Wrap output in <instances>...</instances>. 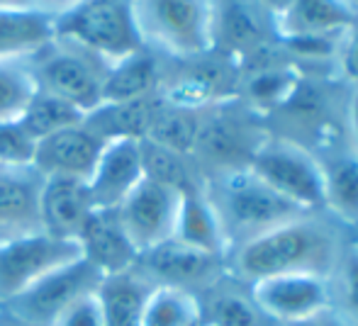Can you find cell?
Listing matches in <instances>:
<instances>
[{
    "label": "cell",
    "mask_w": 358,
    "mask_h": 326,
    "mask_svg": "<svg viewBox=\"0 0 358 326\" xmlns=\"http://www.w3.org/2000/svg\"><path fill=\"white\" fill-rule=\"evenodd\" d=\"M198 127H200V112L173 108V105H166L164 100H161V105L156 108L154 119H151L144 139L156 144V147H164V149H171V151L185 154V156H193L195 139H198Z\"/></svg>",
    "instance_id": "cell-23"
},
{
    "label": "cell",
    "mask_w": 358,
    "mask_h": 326,
    "mask_svg": "<svg viewBox=\"0 0 358 326\" xmlns=\"http://www.w3.org/2000/svg\"><path fill=\"white\" fill-rule=\"evenodd\" d=\"M200 312L205 326H259L264 314L256 309L254 299L236 290L222 288V280L200 295Z\"/></svg>",
    "instance_id": "cell-27"
},
{
    "label": "cell",
    "mask_w": 358,
    "mask_h": 326,
    "mask_svg": "<svg viewBox=\"0 0 358 326\" xmlns=\"http://www.w3.org/2000/svg\"><path fill=\"white\" fill-rule=\"evenodd\" d=\"M154 285L137 270L108 275L98 285V299L105 326H142L144 304Z\"/></svg>",
    "instance_id": "cell-20"
},
{
    "label": "cell",
    "mask_w": 358,
    "mask_h": 326,
    "mask_svg": "<svg viewBox=\"0 0 358 326\" xmlns=\"http://www.w3.org/2000/svg\"><path fill=\"white\" fill-rule=\"evenodd\" d=\"M134 270L149 280L154 288L166 285V288L188 290L198 297L215 283H220L227 273L224 258L190 249L176 239L139 253Z\"/></svg>",
    "instance_id": "cell-11"
},
{
    "label": "cell",
    "mask_w": 358,
    "mask_h": 326,
    "mask_svg": "<svg viewBox=\"0 0 358 326\" xmlns=\"http://www.w3.org/2000/svg\"><path fill=\"white\" fill-rule=\"evenodd\" d=\"M83 117L85 114L80 112V110H76L73 105L37 90L32 103L27 105V110H24L22 117H20V127H22L34 142H39V139L49 137V134L59 132V129H66V127H71V124L83 122Z\"/></svg>",
    "instance_id": "cell-28"
},
{
    "label": "cell",
    "mask_w": 358,
    "mask_h": 326,
    "mask_svg": "<svg viewBox=\"0 0 358 326\" xmlns=\"http://www.w3.org/2000/svg\"><path fill=\"white\" fill-rule=\"evenodd\" d=\"M76 242L80 246V255L100 270L103 278L132 270L137 263L139 251L127 239L115 209H95Z\"/></svg>",
    "instance_id": "cell-15"
},
{
    "label": "cell",
    "mask_w": 358,
    "mask_h": 326,
    "mask_svg": "<svg viewBox=\"0 0 358 326\" xmlns=\"http://www.w3.org/2000/svg\"><path fill=\"white\" fill-rule=\"evenodd\" d=\"M349 122H351V134H354V142H356V154H358V88L351 95V103H349Z\"/></svg>",
    "instance_id": "cell-38"
},
{
    "label": "cell",
    "mask_w": 358,
    "mask_h": 326,
    "mask_svg": "<svg viewBox=\"0 0 358 326\" xmlns=\"http://www.w3.org/2000/svg\"><path fill=\"white\" fill-rule=\"evenodd\" d=\"M346 3H349L351 8H356V10H358V0H346Z\"/></svg>",
    "instance_id": "cell-40"
},
{
    "label": "cell",
    "mask_w": 358,
    "mask_h": 326,
    "mask_svg": "<svg viewBox=\"0 0 358 326\" xmlns=\"http://www.w3.org/2000/svg\"><path fill=\"white\" fill-rule=\"evenodd\" d=\"M164 78V59L149 49H139L132 57L113 64L105 76L103 103H127L159 95Z\"/></svg>",
    "instance_id": "cell-19"
},
{
    "label": "cell",
    "mask_w": 358,
    "mask_h": 326,
    "mask_svg": "<svg viewBox=\"0 0 358 326\" xmlns=\"http://www.w3.org/2000/svg\"><path fill=\"white\" fill-rule=\"evenodd\" d=\"M57 34L54 20L42 13H0V59L32 57Z\"/></svg>",
    "instance_id": "cell-22"
},
{
    "label": "cell",
    "mask_w": 358,
    "mask_h": 326,
    "mask_svg": "<svg viewBox=\"0 0 358 326\" xmlns=\"http://www.w3.org/2000/svg\"><path fill=\"white\" fill-rule=\"evenodd\" d=\"M200 326H205V324H200Z\"/></svg>",
    "instance_id": "cell-42"
},
{
    "label": "cell",
    "mask_w": 358,
    "mask_h": 326,
    "mask_svg": "<svg viewBox=\"0 0 358 326\" xmlns=\"http://www.w3.org/2000/svg\"><path fill=\"white\" fill-rule=\"evenodd\" d=\"M142 180V139H113L105 144L88 178L93 207L117 209Z\"/></svg>",
    "instance_id": "cell-13"
},
{
    "label": "cell",
    "mask_w": 358,
    "mask_h": 326,
    "mask_svg": "<svg viewBox=\"0 0 358 326\" xmlns=\"http://www.w3.org/2000/svg\"><path fill=\"white\" fill-rule=\"evenodd\" d=\"M324 170V205L339 219L358 224V154H344L322 163Z\"/></svg>",
    "instance_id": "cell-25"
},
{
    "label": "cell",
    "mask_w": 358,
    "mask_h": 326,
    "mask_svg": "<svg viewBox=\"0 0 358 326\" xmlns=\"http://www.w3.org/2000/svg\"><path fill=\"white\" fill-rule=\"evenodd\" d=\"M85 0H34V8H37V13L47 15L49 20H62L66 17L69 13H73L76 8H80Z\"/></svg>",
    "instance_id": "cell-35"
},
{
    "label": "cell",
    "mask_w": 358,
    "mask_h": 326,
    "mask_svg": "<svg viewBox=\"0 0 358 326\" xmlns=\"http://www.w3.org/2000/svg\"><path fill=\"white\" fill-rule=\"evenodd\" d=\"M200 299L188 290L156 285L146 297L142 326H200Z\"/></svg>",
    "instance_id": "cell-26"
},
{
    "label": "cell",
    "mask_w": 358,
    "mask_h": 326,
    "mask_svg": "<svg viewBox=\"0 0 358 326\" xmlns=\"http://www.w3.org/2000/svg\"><path fill=\"white\" fill-rule=\"evenodd\" d=\"M173 239L190 246V249L203 251V253L220 255V258H224L227 251H229L222 222L208 195L203 193V185L183 193Z\"/></svg>",
    "instance_id": "cell-18"
},
{
    "label": "cell",
    "mask_w": 358,
    "mask_h": 326,
    "mask_svg": "<svg viewBox=\"0 0 358 326\" xmlns=\"http://www.w3.org/2000/svg\"><path fill=\"white\" fill-rule=\"evenodd\" d=\"M261 5H266V8L271 10V15H275V13H280V10L285 8L290 0H259Z\"/></svg>",
    "instance_id": "cell-39"
},
{
    "label": "cell",
    "mask_w": 358,
    "mask_h": 326,
    "mask_svg": "<svg viewBox=\"0 0 358 326\" xmlns=\"http://www.w3.org/2000/svg\"><path fill=\"white\" fill-rule=\"evenodd\" d=\"M34 78L42 93H49L73 105L83 114L93 112L103 103V85L110 64L85 52L66 39H54L37 54H32Z\"/></svg>",
    "instance_id": "cell-4"
},
{
    "label": "cell",
    "mask_w": 358,
    "mask_h": 326,
    "mask_svg": "<svg viewBox=\"0 0 358 326\" xmlns=\"http://www.w3.org/2000/svg\"><path fill=\"white\" fill-rule=\"evenodd\" d=\"M142 47L161 59L193 61L217 47L220 0H127Z\"/></svg>",
    "instance_id": "cell-2"
},
{
    "label": "cell",
    "mask_w": 358,
    "mask_h": 326,
    "mask_svg": "<svg viewBox=\"0 0 358 326\" xmlns=\"http://www.w3.org/2000/svg\"><path fill=\"white\" fill-rule=\"evenodd\" d=\"M249 288L256 309L280 326L315 317V314L331 309L334 304V288L329 283V275H271V278L251 283Z\"/></svg>",
    "instance_id": "cell-10"
},
{
    "label": "cell",
    "mask_w": 358,
    "mask_h": 326,
    "mask_svg": "<svg viewBox=\"0 0 358 326\" xmlns=\"http://www.w3.org/2000/svg\"><path fill=\"white\" fill-rule=\"evenodd\" d=\"M203 193L220 217L229 249L307 214L271 190L246 165L217 170L203 183Z\"/></svg>",
    "instance_id": "cell-3"
},
{
    "label": "cell",
    "mask_w": 358,
    "mask_h": 326,
    "mask_svg": "<svg viewBox=\"0 0 358 326\" xmlns=\"http://www.w3.org/2000/svg\"><path fill=\"white\" fill-rule=\"evenodd\" d=\"M339 57H341V71H344V76L351 83H356L358 88V20L346 29Z\"/></svg>",
    "instance_id": "cell-34"
},
{
    "label": "cell",
    "mask_w": 358,
    "mask_h": 326,
    "mask_svg": "<svg viewBox=\"0 0 358 326\" xmlns=\"http://www.w3.org/2000/svg\"><path fill=\"white\" fill-rule=\"evenodd\" d=\"M246 168L302 212L324 207V170L305 147L287 139H264Z\"/></svg>",
    "instance_id": "cell-6"
},
{
    "label": "cell",
    "mask_w": 358,
    "mask_h": 326,
    "mask_svg": "<svg viewBox=\"0 0 358 326\" xmlns=\"http://www.w3.org/2000/svg\"><path fill=\"white\" fill-rule=\"evenodd\" d=\"M183 190L144 178L115 209L124 234L139 253L173 239Z\"/></svg>",
    "instance_id": "cell-9"
},
{
    "label": "cell",
    "mask_w": 358,
    "mask_h": 326,
    "mask_svg": "<svg viewBox=\"0 0 358 326\" xmlns=\"http://www.w3.org/2000/svg\"><path fill=\"white\" fill-rule=\"evenodd\" d=\"M37 90L32 57L0 59V124L20 122Z\"/></svg>",
    "instance_id": "cell-24"
},
{
    "label": "cell",
    "mask_w": 358,
    "mask_h": 326,
    "mask_svg": "<svg viewBox=\"0 0 358 326\" xmlns=\"http://www.w3.org/2000/svg\"><path fill=\"white\" fill-rule=\"evenodd\" d=\"M0 326H8V324H3V322H0Z\"/></svg>",
    "instance_id": "cell-41"
},
{
    "label": "cell",
    "mask_w": 358,
    "mask_h": 326,
    "mask_svg": "<svg viewBox=\"0 0 358 326\" xmlns=\"http://www.w3.org/2000/svg\"><path fill=\"white\" fill-rule=\"evenodd\" d=\"M275 32L283 39L344 34L358 20V10L346 0H290L273 15Z\"/></svg>",
    "instance_id": "cell-17"
},
{
    "label": "cell",
    "mask_w": 358,
    "mask_h": 326,
    "mask_svg": "<svg viewBox=\"0 0 358 326\" xmlns=\"http://www.w3.org/2000/svg\"><path fill=\"white\" fill-rule=\"evenodd\" d=\"M339 299L341 317L349 326H358V251L339 260Z\"/></svg>",
    "instance_id": "cell-32"
},
{
    "label": "cell",
    "mask_w": 358,
    "mask_h": 326,
    "mask_svg": "<svg viewBox=\"0 0 358 326\" xmlns=\"http://www.w3.org/2000/svg\"><path fill=\"white\" fill-rule=\"evenodd\" d=\"M52 326H105L98 290L90 295H83V297H78L76 302L69 304V307L54 319Z\"/></svg>",
    "instance_id": "cell-33"
},
{
    "label": "cell",
    "mask_w": 358,
    "mask_h": 326,
    "mask_svg": "<svg viewBox=\"0 0 358 326\" xmlns=\"http://www.w3.org/2000/svg\"><path fill=\"white\" fill-rule=\"evenodd\" d=\"M42 183L34 165H0V244L44 232L39 217Z\"/></svg>",
    "instance_id": "cell-14"
},
{
    "label": "cell",
    "mask_w": 358,
    "mask_h": 326,
    "mask_svg": "<svg viewBox=\"0 0 358 326\" xmlns=\"http://www.w3.org/2000/svg\"><path fill=\"white\" fill-rule=\"evenodd\" d=\"M161 98L127 100V103H100L93 112L83 117V122L98 134L103 142L113 139H144Z\"/></svg>",
    "instance_id": "cell-21"
},
{
    "label": "cell",
    "mask_w": 358,
    "mask_h": 326,
    "mask_svg": "<svg viewBox=\"0 0 358 326\" xmlns=\"http://www.w3.org/2000/svg\"><path fill=\"white\" fill-rule=\"evenodd\" d=\"M93 212V198L85 180L44 178L39 195V217L47 234L76 242Z\"/></svg>",
    "instance_id": "cell-16"
},
{
    "label": "cell",
    "mask_w": 358,
    "mask_h": 326,
    "mask_svg": "<svg viewBox=\"0 0 358 326\" xmlns=\"http://www.w3.org/2000/svg\"><path fill=\"white\" fill-rule=\"evenodd\" d=\"M336 237L305 214L285 224L268 229L244 244L227 251L224 270L241 283L271 278L285 273H317L331 275L339 265Z\"/></svg>",
    "instance_id": "cell-1"
},
{
    "label": "cell",
    "mask_w": 358,
    "mask_h": 326,
    "mask_svg": "<svg viewBox=\"0 0 358 326\" xmlns=\"http://www.w3.org/2000/svg\"><path fill=\"white\" fill-rule=\"evenodd\" d=\"M34 144L20 122L0 124V165H32Z\"/></svg>",
    "instance_id": "cell-31"
},
{
    "label": "cell",
    "mask_w": 358,
    "mask_h": 326,
    "mask_svg": "<svg viewBox=\"0 0 358 326\" xmlns=\"http://www.w3.org/2000/svg\"><path fill=\"white\" fill-rule=\"evenodd\" d=\"M100 283L103 273L80 255L44 275L10 302L0 304V322L8 326H52L69 304L83 295L95 292Z\"/></svg>",
    "instance_id": "cell-7"
},
{
    "label": "cell",
    "mask_w": 358,
    "mask_h": 326,
    "mask_svg": "<svg viewBox=\"0 0 358 326\" xmlns=\"http://www.w3.org/2000/svg\"><path fill=\"white\" fill-rule=\"evenodd\" d=\"M283 326H349L344 322L341 314H336L334 309H327V312H320L315 317H307L300 319V322H292V324H283Z\"/></svg>",
    "instance_id": "cell-36"
},
{
    "label": "cell",
    "mask_w": 358,
    "mask_h": 326,
    "mask_svg": "<svg viewBox=\"0 0 358 326\" xmlns=\"http://www.w3.org/2000/svg\"><path fill=\"white\" fill-rule=\"evenodd\" d=\"M54 27L59 39L78 44L110 66L144 49L127 0H85Z\"/></svg>",
    "instance_id": "cell-5"
},
{
    "label": "cell",
    "mask_w": 358,
    "mask_h": 326,
    "mask_svg": "<svg viewBox=\"0 0 358 326\" xmlns=\"http://www.w3.org/2000/svg\"><path fill=\"white\" fill-rule=\"evenodd\" d=\"M142 163H144V178L159 180V183L178 188L183 193L203 185L195 178L193 156L156 147V144L146 142V139H142Z\"/></svg>",
    "instance_id": "cell-30"
},
{
    "label": "cell",
    "mask_w": 358,
    "mask_h": 326,
    "mask_svg": "<svg viewBox=\"0 0 358 326\" xmlns=\"http://www.w3.org/2000/svg\"><path fill=\"white\" fill-rule=\"evenodd\" d=\"M105 144L88 124L78 122L39 139L32 165L42 178H78L88 183Z\"/></svg>",
    "instance_id": "cell-12"
},
{
    "label": "cell",
    "mask_w": 358,
    "mask_h": 326,
    "mask_svg": "<svg viewBox=\"0 0 358 326\" xmlns=\"http://www.w3.org/2000/svg\"><path fill=\"white\" fill-rule=\"evenodd\" d=\"M37 13L34 0H0V13Z\"/></svg>",
    "instance_id": "cell-37"
},
{
    "label": "cell",
    "mask_w": 358,
    "mask_h": 326,
    "mask_svg": "<svg viewBox=\"0 0 358 326\" xmlns=\"http://www.w3.org/2000/svg\"><path fill=\"white\" fill-rule=\"evenodd\" d=\"M300 90V71L292 66H268L246 78L244 95L249 105L261 110L283 108Z\"/></svg>",
    "instance_id": "cell-29"
},
{
    "label": "cell",
    "mask_w": 358,
    "mask_h": 326,
    "mask_svg": "<svg viewBox=\"0 0 358 326\" xmlns=\"http://www.w3.org/2000/svg\"><path fill=\"white\" fill-rule=\"evenodd\" d=\"M80 258L73 239H59L47 232L24 234L0 244V304L32 288L44 275Z\"/></svg>",
    "instance_id": "cell-8"
}]
</instances>
